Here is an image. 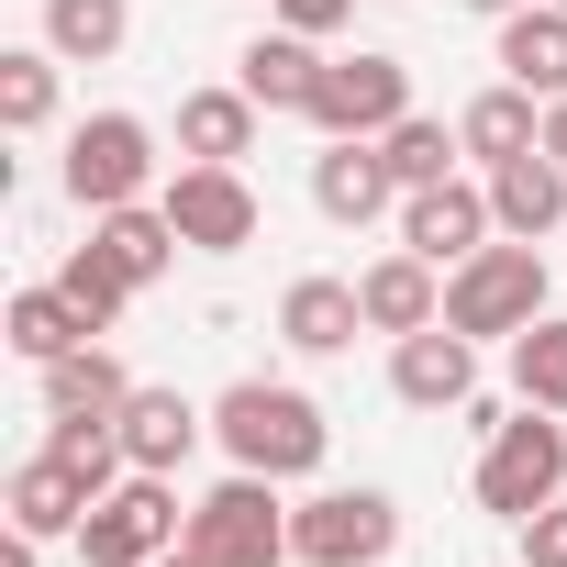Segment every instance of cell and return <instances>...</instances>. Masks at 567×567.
Returning <instances> with one entry per match:
<instances>
[{"label":"cell","instance_id":"3957f363","mask_svg":"<svg viewBox=\"0 0 567 567\" xmlns=\"http://www.w3.org/2000/svg\"><path fill=\"white\" fill-rule=\"evenodd\" d=\"M200 567H290V501H278V478L234 467L223 489L189 501V534H178Z\"/></svg>","mask_w":567,"mask_h":567},{"label":"cell","instance_id":"6da1fadb","mask_svg":"<svg viewBox=\"0 0 567 567\" xmlns=\"http://www.w3.org/2000/svg\"><path fill=\"white\" fill-rule=\"evenodd\" d=\"M212 445L234 456V467H256V478H312L323 456H334V423H323V401L312 390H290V379H234L223 401H212Z\"/></svg>","mask_w":567,"mask_h":567},{"label":"cell","instance_id":"e0dca14e","mask_svg":"<svg viewBox=\"0 0 567 567\" xmlns=\"http://www.w3.org/2000/svg\"><path fill=\"white\" fill-rule=\"evenodd\" d=\"M357 334H368L357 278H290V301H278V346L290 357H346Z\"/></svg>","mask_w":567,"mask_h":567},{"label":"cell","instance_id":"7402d4cb","mask_svg":"<svg viewBox=\"0 0 567 567\" xmlns=\"http://www.w3.org/2000/svg\"><path fill=\"white\" fill-rule=\"evenodd\" d=\"M456 134H467V156H478V167H501V156L545 145V101H534L523 79H501V90H478V101L456 112Z\"/></svg>","mask_w":567,"mask_h":567},{"label":"cell","instance_id":"5bb4252c","mask_svg":"<svg viewBox=\"0 0 567 567\" xmlns=\"http://www.w3.org/2000/svg\"><path fill=\"white\" fill-rule=\"evenodd\" d=\"M357 301H368V334H423V323H445V267L390 245L379 267H357Z\"/></svg>","mask_w":567,"mask_h":567},{"label":"cell","instance_id":"8992f818","mask_svg":"<svg viewBox=\"0 0 567 567\" xmlns=\"http://www.w3.org/2000/svg\"><path fill=\"white\" fill-rule=\"evenodd\" d=\"M401 501L390 489H312L290 501V567H390Z\"/></svg>","mask_w":567,"mask_h":567},{"label":"cell","instance_id":"2e32d148","mask_svg":"<svg viewBox=\"0 0 567 567\" xmlns=\"http://www.w3.org/2000/svg\"><path fill=\"white\" fill-rule=\"evenodd\" d=\"M234 90H245L256 112H301V123H312V90H323V45L278 23V34H256V45L234 56Z\"/></svg>","mask_w":567,"mask_h":567},{"label":"cell","instance_id":"484cf974","mask_svg":"<svg viewBox=\"0 0 567 567\" xmlns=\"http://www.w3.org/2000/svg\"><path fill=\"white\" fill-rule=\"evenodd\" d=\"M379 156H390V178H401V200H412V189H434V178H456V156H467V134H456V123H434V112H401V123L379 134Z\"/></svg>","mask_w":567,"mask_h":567},{"label":"cell","instance_id":"1f68e13d","mask_svg":"<svg viewBox=\"0 0 567 567\" xmlns=\"http://www.w3.org/2000/svg\"><path fill=\"white\" fill-rule=\"evenodd\" d=\"M0 567H45V534H12V545H0Z\"/></svg>","mask_w":567,"mask_h":567},{"label":"cell","instance_id":"83f0119b","mask_svg":"<svg viewBox=\"0 0 567 567\" xmlns=\"http://www.w3.org/2000/svg\"><path fill=\"white\" fill-rule=\"evenodd\" d=\"M512 401L567 412V312H545V323H523V334H512Z\"/></svg>","mask_w":567,"mask_h":567},{"label":"cell","instance_id":"7a4b0ae2","mask_svg":"<svg viewBox=\"0 0 567 567\" xmlns=\"http://www.w3.org/2000/svg\"><path fill=\"white\" fill-rule=\"evenodd\" d=\"M445 323L478 334V346H512L523 323H545V245L489 234L467 267H445Z\"/></svg>","mask_w":567,"mask_h":567},{"label":"cell","instance_id":"4fadbf2b","mask_svg":"<svg viewBox=\"0 0 567 567\" xmlns=\"http://www.w3.org/2000/svg\"><path fill=\"white\" fill-rule=\"evenodd\" d=\"M90 501H101V478L79 467V456H56V445H34L23 467H12V534H79L90 523Z\"/></svg>","mask_w":567,"mask_h":567},{"label":"cell","instance_id":"e575fe53","mask_svg":"<svg viewBox=\"0 0 567 567\" xmlns=\"http://www.w3.org/2000/svg\"><path fill=\"white\" fill-rule=\"evenodd\" d=\"M156 567H200V556H189V545H178V556H156Z\"/></svg>","mask_w":567,"mask_h":567},{"label":"cell","instance_id":"d6a6232c","mask_svg":"<svg viewBox=\"0 0 567 567\" xmlns=\"http://www.w3.org/2000/svg\"><path fill=\"white\" fill-rule=\"evenodd\" d=\"M545 156L567 167V101H545Z\"/></svg>","mask_w":567,"mask_h":567},{"label":"cell","instance_id":"603a6c76","mask_svg":"<svg viewBox=\"0 0 567 567\" xmlns=\"http://www.w3.org/2000/svg\"><path fill=\"white\" fill-rule=\"evenodd\" d=\"M0 334H12V357H23V368H56L68 346H90V312H79V301L56 290V278H45V290H12Z\"/></svg>","mask_w":567,"mask_h":567},{"label":"cell","instance_id":"ffe728a7","mask_svg":"<svg viewBox=\"0 0 567 567\" xmlns=\"http://www.w3.org/2000/svg\"><path fill=\"white\" fill-rule=\"evenodd\" d=\"M256 101L223 79V90H178V156H200V167H245L256 156Z\"/></svg>","mask_w":567,"mask_h":567},{"label":"cell","instance_id":"52a82bcc","mask_svg":"<svg viewBox=\"0 0 567 567\" xmlns=\"http://www.w3.org/2000/svg\"><path fill=\"white\" fill-rule=\"evenodd\" d=\"M178 534H189V512H178V478L134 467L123 489H101V501H90V523H79V556H90V567H156V556H178Z\"/></svg>","mask_w":567,"mask_h":567},{"label":"cell","instance_id":"8fae6325","mask_svg":"<svg viewBox=\"0 0 567 567\" xmlns=\"http://www.w3.org/2000/svg\"><path fill=\"white\" fill-rule=\"evenodd\" d=\"M489 234H501L489 178H434V189H412V200H401V245H412V256H434V267H467Z\"/></svg>","mask_w":567,"mask_h":567},{"label":"cell","instance_id":"d4e9b609","mask_svg":"<svg viewBox=\"0 0 567 567\" xmlns=\"http://www.w3.org/2000/svg\"><path fill=\"white\" fill-rule=\"evenodd\" d=\"M123 34H134V0H45V45L68 68H112Z\"/></svg>","mask_w":567,"mask_h":567},{"label":"cell","instance_id":"44dd1931","mask_svg":"<svg viewBox=\"0 0 567 567\" xmlns=\"http://www.w3.org/2000/svg\"><path fill=\"white\" fill-rule=\"evenodd\" d=\"M501 79H523L534 101H567V12L556 0H523L501 23Z\"/></svg>","mask_w":567,"mask_h":567},{"label":"cell","instance_id":"9c48e42d","mask_svg":"<svg viewBox=\"0 0 567 567\" xmlns=\"http://www.w3.org/2000/svg\"><path fill=\"white\" fill-rule=\"evenodd\" d=\"M412 112V68L390 45H357V56H323V90H312V123L323 134H390Z\"/></svg>","mask_w":567,"mask_h":567},{"label":"cell","instance_id":"f546056e","mask_svg":"<svg viewBox=\"0 0 567 567\" xmlns=\"http://www.w3.org/2000/svg\"><path fill=\"white\" fill-rule=\"evenodd\" d=\"M512 534H523V567H567V501H545V512H523Z\"/></svg>","mask_w":567,"mask_h":567},{"label":"cell","instance_id":"ba28073f","mask_svg":"<svg viewBox=\"0 0 567 567\" xmlns=\"http://www.w3.org/2000/svg\"><path fill=\"white\" fill-rule=\"evenodd\" d=\"M167 200V223H178V245L189 256H245L256 245V189H245V167H200V156H178V178L156 189Z\"/></svg>","mask_w":567,"mask_h":567},{"label":"cell","instance_id":"5b68a950","mask_svg":"<svg viewBox=\"0 0 567 567\" xmlns=\"http://www.w3.org/2000/svg\"><path fill=\"white\" fill-rule=\"evenodd\" d=\"M156 167H167V156H156V123H145V112H90V123L68 134V167H56V178H68L79 212H123V200H156V189H167Z\"/></svg>","mask_w":567,"mask_h":567},{"label":"cell","instance_id":"7c38bea8","mask_svg":"<svg viewBox=\"0 0 567 567\" xmlns=\"http://www.w3.org/2000/svg\"><path fill=\"white\" fill-rule=\"evenodd\" d=\"M390 390H401L412 412H467V401H478V334H456V323L390 334Z\"/></svg>","mask_w":567,"mask_h":567},{"label":"cell","instance_id":"836d02e7","mask_svg":"<svg viewBox=\"0 0 567 567\" xmlns=\"http://www.w3.org/2000/svg\"><path fill=\"white\" fill-rule=\"evenodd\" d=\"M456 12H478V23H512V12H523V0H456Z\"/></svg>","mask_w":567,"mask_h":567},{"label":"cell","instance_id":"30bf717a","mask_svg":"<svg viewBox=\"0 0 567 567\" xmlns=\"http://www.w3.org/2000/svg\"><path fill=\"white\" fill-rule=\"evenodd\" d=\"M312 212L346 223V234H368L379 212H401V178H390L379 134H323V156H312Z\"/></svg>","mask_w":567,"mask_h":567},{"label":"cell","instance_id":"ac0fdd59","mask_svg":"<svg viewBox=\"0 0 567 567\" xmlns=\"http://www.w3.org/2000/svg\"><path fill=\"white\" fill-rule=\"evenodd\" d=\"M478 178H489V212H501V234L545 245V234L567 223V167H556L545 145H523V156H501V167H478Z\"/></svg>","mask_w":567,"mask_h":567},{"label":"cell","instance_id":"9a60e30c","mask_svg":"<svg viewBox=\"0 0 567 567\" xmlns=\"http://www.w3.org/2000/svg\"><path fill=\"white\" fill-rule=\"evenodd\" d=\"M200 445H212V412H200L189 390H134V401H123V456H134V467L178 478Z\"/></svg>","mask_w":567,"mask_h":567},{"label":"cell","instance_id":"d6986e66","mask_svg":"<svg viewBox=\"0 0 567 567\" xmlns=\"http://www.w3.org/2000/svg\"><path fill=\"white\" fill-rule=\"evenodd\" d=\"M90 245H101V256L134 278V290H156V278L189 256V245H178V223H167V200H123V212H90Z\"/></svg>","mask_w":567,"mask_h":567},{"label":"cell","instance_id":"d590c367","mask_svg":"<svg viewBox=\"0 0 567 567\" xmlns=\"http://www.w3.org/2000/svg\"><path fill=\"white\" fill-rule=\"evenodd\" d=\"M556 12H567V0H556Z\"/></svg>","mask_w":567,"mask_h":567},{"label":"cell","instance_id":"f1b7e54d","mask_svg":"<svg viewBox=\"0 0 567 567\" xmlns=\"http://www.w3.org/2000/svg\"><path fill=\"white\" fill-rule=\"evenodd\" d=\"M56 290H68V301H79V312H90V334H112V323H123V312H134V278H123V267H112V256H101V245H79V256H68V267H56Z\"/></svg>","mask_w":567,"mask_h":567},{"label":"cell","instance_id":"cb8c5ba5","mask_svg":"<svg viewBox=\"0 0 567 567\" xmlns=\"http://www.w3.org/2000/svg\"><path fill=\"white\" fill-rule=\"evenodd\" d=\"M34 379H45V412H123V401H134V379H123V357H112L101 334H90V346H68V357H56V368H34Z\"/></svg>","mask_w":567,"mask_h":567},{"label":"cell","instance_id":"4dcf8cb0","mask_svg":"<svg viewBox=\"0 0 567 567\" xmlns=\"http://www.w3.org/2000/svg\"><path fill=\"white\" fill-rule=\"evenodd\" d=\"M278 23L323 45V34H346V23H357V0H278Z\"/></svg>","mask_w":567,"mask_h":567},{"label":"cell","instance_id":"4316f807","mask_svg":"<svg viewBox=\"0 0 567 567\" xmlns=\"http://www.w3.org/2000/svg\"><path fill=\"white\" fill-rule=\"evenodd\" d=\"M56 45H0V134H45L56 123Z\"/></svg>","mask_w":567,"mask_h":567},{"label":"cell","instance_id":"277c9868","mask_svg":"<svg viewBox=\"0 0 567 567\" xmlns=\"http://www.w3.org/2000/svg\"><path fill=\"white\" fill-rule=\"evenodd\" d=\"M545 501H567V412H512V423H489V445H478V512H501V523H523V512H545Z\"/></svg>","mask_w":567,"mask_h":567}]
</instances>
